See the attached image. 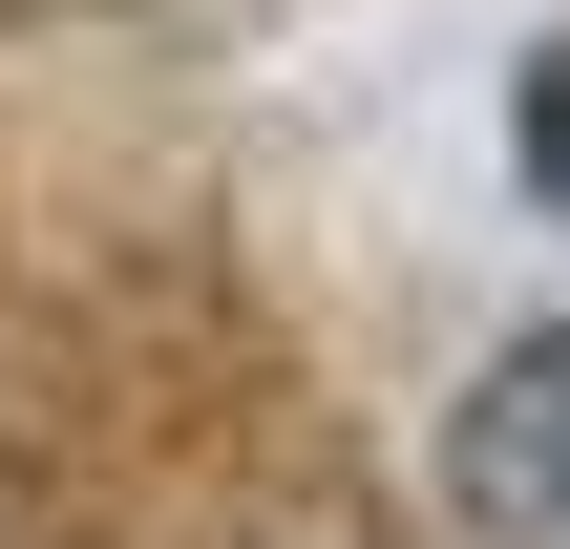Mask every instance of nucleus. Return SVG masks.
Masks as SVG:
<instances>
[{
  "label": "nucleus",
  "instance_id": "obj_2",
  "mask_svg": "<svg viewBox=\"0 0 570 549\" xmlns=\"http://www.w3.org/2000/svg\"><path fill=\"white\" fill-rule=\"evenodd\" d=\"M508 148H529V190H550V212H570V42H550V63H529V106H508Z\"/></svg>",
  "mask_w": 570,
  "mask_h": 549
},
{
  "label": "nucleus",
  "instance_id": "obj_1",
  "mask_svg": "<svg viewBox=\"0 0 570 549\" xmlns=\"http://www.w3.org/2000/svg\"><path fill=\"white\" fill-rule=\"evenodd\" d=\"M444 508H465L487 549H570V317L508 339V360L465 381V423H444Z\"/></svg>",
  "mask_w": 570,
  "mask_h": 549
}]
</instances>
